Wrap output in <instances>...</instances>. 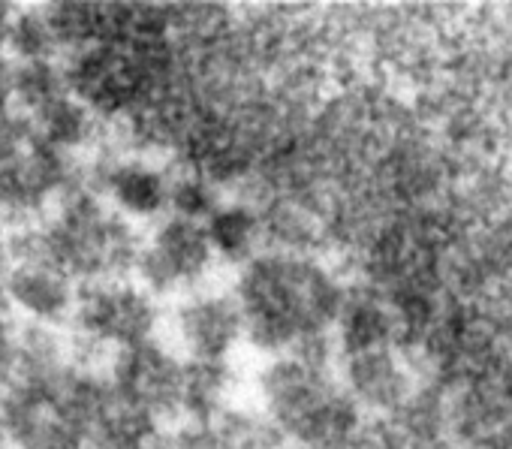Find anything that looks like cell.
I'll return each mask as SVG.
<instances>
[{
  "label": "cell",
  "instance_id": "cell-1",
  "mask_svg": "<svg viewBox=\"0 0 512 449\" xmlns=\"http://www.w3.org/2000/svg\"><path fill=\"white\" fill-rule=\"evenodd\" d=\"M232 296L244 338L266 353H284L305 338L326 335L344 305L335 278L314 260L293 254L247 260Z\"/></svg>",
  "mask_w": 512,
  "mask_h": 449
},
{
  "label": "cell",
  "instance_id": "cell-2",
  "mask_svg": "<svg viewBox=\"0 0 512 449\" xmlns=\"http://www.w3.org/2000/svg\"><path fill=\"white\" fill-rule=\"evenodd\" d=\"M260 395L269 422L281 437H293L308 449H350L359 434V410L353 398L332 386L323 368L296 356H275L260 374Z\"/></svg>",
  "mask_w": 512,
  "mask_h": 449
},
{
  "label": "cell",
  "instance_id": "cell-3",
  "mask_svg": "<svg viewBox=\"0 0 512 449\" xmlns=\"http://www.w3.org/2000/svg\"><path fill=\"white\" fill-rule=\"evenodd\" d=\"M79 371L49 386L13 383L0 401V425L19 449H85L88 431L79 404Z\"/></svg>",
  "mask_w": 512,
  "mask_h": 449
},
{
  "label": "cell",
  "instance_id": "cell-4",
  "mask_svg": "<svg viewBox=\"0 0 512 449\" xmlns=\"http://www.w3.org/2000/svg\"><path fill=\"white\" fill-rule=\"evenodd\" d=\"M160 40L139 43H91L79 49L73 67L67 70V88L82 97V103L115 112L130 106L157 73Z\"/></svg>",
  "mask_w": 512,
  "mask_h": 449
},
{
  "label": "cell",
  "instance_id": "cell-5",
  "mask_svg": "<svg viewBox=\"0 0 512 449\" xmlns=\"http://www.w3.org/2000/svg\"><path fill=\"white\" fill-rule=\"evenodd\" d=\"M64 181L61 151L49 145L31 121L0 124V208L34 211Z\"/></svg>",
  "mask_w": 512,
  "mask_h": 449
},
{
  "label": "cell",
  "instance_id": "cell-6",
  "mask_svg": "<svg viewBox=\"0 0 512 449\" xmlns=\"http://www.w3.org/2000/svg\"><path fill=\"white\" fill-rule=\"evenodd\" d=\"M82 335L97 344H115L121 350L151 341L157 311L148 290L133 284H106L97 281L76 293L73 314Z\"/></svg>",
  "mask_w": 512,
  "mask_h": 449
},
{
  "label": "cell",
  "instance_id": "cell-7",
  "mask_svg": "<svg viewBox=\"0 0 512 449\" xmlns=\"http://www.w3.org/2000/svg\"><path fill=\"white\" fill-rule=\"evenodd\" d=\"M187 365L154 341L118 350L112 386L154 425L184 410Z\"/></svg>",
  "mask_w": 512,
  "mask_h": 449
},
{
  "label": "cell",
  "instance_id": "cell-8",
  "mask_svg": "<svg viewBox=\"0 0 512 449\" xmlns=\"http://www.w3.org/2000/svg\"><path fill=\"white\" fill-rule=\"evenodd\" d=\"M211 245L202 223L169 217L151 236L148 248L136 257L139 275L148 293H169L187 287L211 266Z\"/></svg>",
  "mask_w": 512,
  "mask_h": 449
},
{
  "label": "cell",
  "instance_id": "cell-9",
  "mask_svg": "<svg viewBox=\"0 0 512 449\" xmlns=\"http://www.w3.org/2000/svg\"><path fill=\"white\" fill-rule=\"evenodd\" d=\"M178 338L190 362L223 365L244 338L241 311L229 293H205L178 308Z\"/></svg>",
  "mask_w": 512,
  "mask_h": 449
},
{
  "label": "cell",
  "instance_id": "cell-10",
  "mask_svg": "<svg viewBox=\"0 0 512 449\" xmlns=\"http://www.w3.org/2000/svg\"><path fill=\"white\" fill-rule=\"evenodd\" d=\"M10 302L34 317L40 326L61 323L73 314L76 287L73 278L46 260H16L4 278Z\"/></svg>",
  "mask_w": 512,
  "mask_h": 449
},
{
  "label": "cell",
  "instance_id": "cell-11",
  "mask_svg": "<svg viewBox=\"0 0 512 449\" xmlns=\"http://www.w3.org/2000/svg\"><path fill=\"white\" fill-rule=\"evenodd\" d=\"M347 383L353 398L380 410L398 407L407 395V377L386 347L347 356Z\"/></svg>",
  "mask_w": 512,
  "mask_h": 449
},
{
  "label": "cell",
  "instance_id": "cell-12",
  "mask_svg": "<svg viewBox=\"0 0 512 449\" xmlns=\"http://www.w3.org/2000/svg\"><path fill=\"white\" fill-rule=\"evenodd\" d=\"M338 338L347 356L380 350L392 338V314L371 296H353L344 299L338 314Z\"/></svg>",
  "mask_w": 512,
  "mask_h": 449
},
{
  "label": "cell",
  "instance_id": "cell-13",
  "mask_svg": "<svg viewBox=\"0 0 512 449\" xmlns=\"http://www.w3.org/2000/svg\"><path fill=\"white\" fill-rule=\"evenodd\" d=\"M202 227H205L211 254H217L229 263L253 260V248L260 242V220H256V214L250 208H244V205L217 208Z\"/></svg>",
  "mask_w": 512,
  "mask_h": 449
},
{
  "label": "cell",
  "instance_id": "cell-14",
  "mask_svg": "<svg viewBox=\"0 0 512 449\" xmlns=\"http://www.w3.org/2000/svg\"><path fill=\"white\" fill-rule=\"evenodd\" d=\"M109 187L118 208H124L133 217H154L169 205V181L151 166H139V163L118 166L112 172Z\"/></svg>",
  "mask_w": 512,
  "mask_h": 449
},
{
  "label": "cell",
  "instance_id": "cell-15",
  "mask_svg": "<svg viewBox=\"0 0 512 449\" xmlns=\"http://www.w3.org/2000/svg\"><path fill=\"white\" fill-rule=\"evenodd\" d=\"M226 368L190 362L184 374V413L196 419V425H214L223 416L226 404Z\"/></svg>",
  "mask_w": 512,
  "mask_h": 449
},
{
  "label": "cell",
  "instance_id": "cell-16",
  "mask_svg": "<svg viewBox=\"0 0 512 449\" xmlns=\"http://www.w3.org/2000/svg\"><path fill=\"white\" fill-rule=\"evenodd\" d=\"M40 136L55 145L58 151L64 145H79L88 130H91V118H88V109L76 100H70V94L58 97L55 103H49L46 109L37 112V124Z\"/></svg>",
  "mask_w": 512,
  "mask_h": 449
},
{
  "label": "cell",
  "instance_id": "cell-17",
  "mask_svg": "<svg viewBox=\"0 0 512 449\" xmlns=\"http://www.w3.org/2000/svg\"><path fill=\"white\" fill-rule=\"evenodd\" d=\"M13 88H16L19 100L25 106H31L34 112H40L49 103H55L58 97L70 94L64 73H58L49 61H25L16 73Z\"/></svg>",
  "mask_w": 512,
  "mask_h": 449
},
{
  "label": "cell",
  "instance_id": "cell-18",
  "mask_svg": "<svg viewBox=\"0 0 512 449\" xmlns=\"http://www.w3.org/2000/svg\"><path fill=\"white\" fill-rule=\"evenodd\" d=\"M169 205L175 208L172 217H184L193 223H205L220 208L214 199V190L199 178H181L169 184Z\"/></svg>",
  "mask_w": 512,
  "mask_h": 449
},
{
  "label": "cell",
  "instance_id": "cell-19",
  "mask_svg": "<svg viewBox=\"0 0 512 449\" xmlns=\"http://www.w3.org/2000/svg\"><path fill=\"white\" fill-rule=\"evenodd\" d=\"M13 49L25 58V61H49V55L58 49L52 40V31L46 25L43 16H22L13 25Z\"/></svg>",
  "mask_w": 512,
  "mask_h": 449
},
{
  "label": "cell",
  "instance_id": "cell-20",
  "mask_svg": "<svg viewBox=\"0 0 512 449\" xmlns=\"http://www.w3.org/2000/svg\"><path fill=\"white\" fill-rule=\"evenodd\" d=\"M169 449H229L223 434L214 425H187L175 434H166Z\"/></svg>",
  "mask_w": 512,
  "mask_h": 449
},
{
  "label": "cell",
  "instance_id": "cell-21",
  "mask_svg": "<svg viewBox=\"0 0 512 449\" xmlns=\"http://www.w3.org/2000/svg\"><path fill=\"white\" fill-rule=\"evenodd\" d=\"M19 377V335L0 323V386H13Z\"/></svg>",
  "mask_w": 512,
  "mask_h": 449
},
{
  "label": "cell",
  "instance_id": "cell-22",
  "mask_svg": "<svg viewBox=\"0 0 512 449\" xmlns=\"http://www.w3.org/2000/svg\"><path fill=\"white\" fill-rule=\"evenodd\" d=\"M10 263H13V242L0 230V278H4V272H10Z\"/></svg>",
  "mask_w": 512,
  "mask_h": 449
},
{
  "label": "cell",
  "instance_id": "cell-23",
  "mask_svg": "<svg viewBox=\"0 0 512 449\" xmlns=\"http://www.w3.org/2000/svg\"><path fill=\"white\" fill-rule=\"evenodd\" d=\"M10 311H13V302H10V293H7L4 278H0V323H7Z\"/></svg>",
  "mask_w": 512,
  "mask_h": 449
},
{
  "label": "cell",
  "instance_id": "cell-24",
  "mask_svg": "<svg viewBox=\"0 0 512 449\" xmlns=\"http://www.w3.org/2000/svg\"><path fill=\"white\" fill-rule=\"evenodd\" d=\"M0 437H4V425H0Z\"/></svg>",
  "mask_w": 512,
  "mask_h": 449
}]
</instances>
